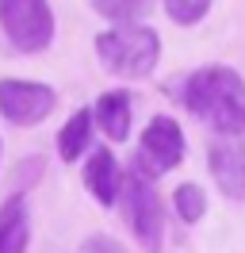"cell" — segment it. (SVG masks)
Instances as JSON below:
<instances>
[{
    "label": "cell",
    "mask_w": 245,
    "mask_h": 253,
    "mask_svg": "<svg viewBox=\"0 0 245 253\" xmlns=\"http://www.w3.org/2000/svg\"><path fill=\"white\" fill-rule=\"evenodd\" d=\"M84 253H126L115 242V238H107V234H92L88 242H84Z\"/></svg>",
    "instance_id": "cell-15"
},
{
    "label": "cell",
    "mask_w": 245,
    "mask_h": 253,
    "mask_svg": "<svg viewBox=\"0 0 245 253\" xmlns=\"http://www.w3.org/2000/svg\"><path fill=\"white\" fill-rule=\"evenodd\" d=\"M184 161V130L172 115H153L146 130H142V142L134 154V169L142 176H161L168 169H176Z\"/></svg>",
    "instance_id": "cell-5"
},
{
    "label": "cell",
    "mask_w": 245,
    "mask_h": 253,
    "mask_svg": "<svg viewBox=\"0 0 245 253\" xmlns=\"http://www.w3.org/2000/svg\"><path fill=\"white\" fill-rule=\"evenodd\" d=\"M130 115H134V108H130V96L122 92V88L104 92L96 100V108H92V119L100 123V130H104L111 142H122L130 134Z\"/></svg>",
    "instance_id": "cell-10"
},
{
    "label": "cell",
    "mask_w": 245,
    "mask_h": 253,
    "mask_svg": "<svg viewBox=\"0 0 245 253\" xmlns=\"http://www.w3.org/2000/svg\"><path fill=\"white\" fill-rule=\"evenodd\" d=\"M92 142V111L88 108H81L69 115V123L61 126V134H58V154L61 161H77L84 150H88Z\"/></svg>",
    "instance_id": "cell-11"
},
{
    "label": "cell",
    "mask_w": 245,
    "mask_h": 253,
    "mask_svg": "<svg viewBox=\"0 0 245 253\" xmlns=\"http://www.w3.org/2000/svg\"><path fill=\"white\" fill-rule=\"evenodd\" d=\"M172 207H176V215L184 222H199L207 215V192L199 188V184H180V188L172 192Z\"/></svg>",
    "instance_id": "cell-13"
},
{
    "label": "cell",
    "mask_w": 245,
    "mask_h": 253,
    "mask_svg": "<svg viewBox=\"0 0 245 253\" xmlns=\"http://www.w3.org/2000/svg\"><path fill=\"white\" fill-rule=\"evenodd\" d=\"M96 54L104 69H111L115 77H150L161 58V39L142 23L111 27V31L96 35Z\"/></svg>",
    "instance_id": "cell-2"
},
{
    "label": "cell",
    "mask_w": 245,
    "mask_h": 253,
    "mask_svg": "<svg viewBox=\"0 0 245 253\" xmlns=\"http://www.w3.org/2000/svg\"><path fill=\"white\" fill-rule=\"evenodd\" d=\"M180 100L211 130L226 138L245 134V81L230 65H203L196 73H188L180 84Z\"/></svg>",
    "instance_id": "cell-1"
},
{
    "label": "cell",
    "mask_w": 245,
    "mask_h": 253,
    "mask_svg": "<svg viewBox=\"0 0 245 253\" xmlns=\"http://www.w3.org/2000/svg\"><path fill=\"white\" fill-rule=\"evenodd\" d=\"M92 8L104 19H111L115 27H130L153 8V0H92Z\"/></svg>",
    "instance_id": "cell-12"
},
{
    "label": "cell",
    "mask_w": 245,
    "mask_h": 253,
    "mask_svg": "<svg viewBox=\"0 0 245 253\" xmlns=\"http://www.w3.org/2000/svg\"><path fill=\"white\" fill-rule=\"evenodd\" d=\"M214 0H165V12L172 23H180V27H192V23H199V19L211 12Z\"/></svg>",
    "instance_id": "cell-14"
},
{
    "label": "cell",
    "mask_w": 245,
    "mask_h": 253,
    "mask_svg": "<svg viewBox=\"0 0 245 253\" xmlns=\"http://www.w3.org/2000/svg\"><path fill=\"white\" fill-rule=\"evenodd\" d=\"M0 27L19 54H39L54 42V12L46 0H0Z\"/></svg>",
    "instance_id": "cell-4"
},
{
    "label": "cell",
    "mask_w": 245,
    "mask_h": 253,
    "mask_svg": "<svg viewBox=\"0 0 245 253\" xmlns=\"http://www.w3.org/2000/svg\"><path fill=\"white\" fill-rule=\"evenodd\" d=\"M207 169L214 184L230 200H245V138H226L218 134L207 146Z\"/></svg>",
    "instance_id": "cell-7"
},
{
    "label": "cell",
    "mask_w": 245,
    "mask_h": 253,
    "mask_svg": "<svg viewBox=\"0 0 245 253\" xmlns=\"http://www.w3.org/2000/svg\"><path fill=\"white\" fill-rule=\"evenodd\" d=\"M84 188L96 196L100 207H111L115 200H119L122 169H119V161L111 158V150H92L88 165H84Z\"/></svg>",
    "instance_id": "cell-8"
},
{
    "label": "cell",
    "mask_w": 245,
    "mask_h": 253,
    "mask_svg": "<svg viewBox=\"0 0 245 253\" xmlns=\"http://www.w3.org/2000/svg\"><path fill=\"white\" fill-rule=\"evenodd\" d=\"M58 108V92L39 81H0V115L15 126L42 123Z\"/></svg>",
    "instance_id": "cell-6"
},
{
    "label": "cell",
    "mask_w": 245,
    "mask_h": 253,
    "mask_svg": "<svg viewBox=\"0 0 245 253\" xmlns=\"http://www.w3.org/2000/svg\"><path fill=\"white\" fill-rule=\"evenodd\" d=\"M31 242V211L27 200L12 192L4 204H0V253H27Z\"/></svg>",
    "instance_id": "cell-9"
},
{
    "label": "cell",
    "mask_w": 245,
    "mask_h": 253,
    "mask_svg": "<svg viewBox=\"0 0 245 253\" xmlns=\"http://www.w3.org/2000/svg\"><path fill=\"white\" fill-rule=\"evenodd\" d=\"M119 196H122V215L130 222L138 246L146 253H161V242H165V204L153 192V180L142 176L138 169H130V173H122Z\"/></svg>",
    "instance_id": "cell-3"
}]
</instances>
